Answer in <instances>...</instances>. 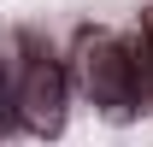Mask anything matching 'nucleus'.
Returning a JSON list of instances; mask_svg holds the SVG:
<instances>
[{
	"label": "nucleus",
	"mask_w": 153,
	"mask_h": 147,
	"mask_svg": "<svg viewBox=\"0 0 153 147\" xmlns=\"http://www.w3.org/2000/svg\"><path fill=\"white\" fill-rule=\"evenodd\" d=\"M0 71L12 76V88H18L24 129L41 135V141H59L65 135V112H71V65L36 30H18V41L0 53Z\"/></svg>",
	"instance_id": "obj_1"
},
{
	"label": "nucleus",
	"mask_w": 153,
	"mask_h": 147,
	"mask_svg": "<svg viewBox=\"0 0 153 147\" xmlns=\"http://www.w3.org/2000/svg\"><path fill=\"white\" fill-rule=\"evenodd\" d=\"M71 82L88 94V106L118 118V124H130L141 118V100H135V76H130V53H124V36L112 30H100V24H82L71 41Z\"/></svg>",
	"instance_id": "obj_2"
},
{
	"label": "nucleus",
	"mask_w": 153,
	"mask_h": 147,
	"mask_svg": "<svg viewBox=\"0 0 153 147\" xmlns=\"http://www.w3.org/2000/svg\"><path fill=\"white\" fill-rule=\"evenodd\" d=\"M141 36L153 41V6H147V12H141Z\"/></svg>",
	"instance_id": "obj_3"
}]
</instances>
